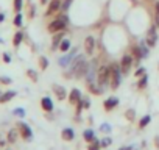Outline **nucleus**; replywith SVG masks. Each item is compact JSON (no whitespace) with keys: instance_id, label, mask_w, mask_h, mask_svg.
I'll use <instances>...</instances> for the list:
<instances>
[{"instance_id":"41","label":"nucleus","mask_w":159,"mask_h":150,"mask_svg":"<svg viewBox=\"0 0 159 150\" xmlns=\"http://www.w3.org/2000/svg\"><path fill=\"white\" fill-rule=\"evenodd\" d=\"M30 17H34V8L31 7V10H30Z\"/></svg>"},{"instance_id":"23","label":"nucleus","mask_w":159,"mask_h":150,"mask_svg":"<svg viewBox=\"0 0 159 150\" xmlns=\"http://www.w3.org/2000/svg\"><path fill=\"white\" fill-rule=\"evenodd\" d=\"M150 122H151V116H150V114L143 116V117L140 119V122H139V128H145V127H147Z\"/></svg>"},{"instance_id":"37","label":"nucleus","mask_w":159,"mask_h":150,"mask_svg":"<svg viewBox=\"0 0 159 150\" xmlns=\"http://www.w3.org/2000/svg\"><path fill=\"white\" fill-rule=\"evenodd\" d=\"M111 142H112V141H111V138H105V139L102 141V147H108Z\"/></svg>"},{"instance_id":"9","label":"nucleus","mask_w":159,"mask_h":150,"mask_svg":"<svg viewBox=\"0 0 159 150\" xmlns=\"http://www.w3.org/2000/svg\"><path fill=\"white\" fill-rule=\"evenodd\" d=\"M61 5H62L61 0H52L50 5H48V8H47V11H45V16H52V14L58 13V11L61 10Z\"/></svg>"},{"instance_id":"27","label":"nucleus","mask_w":159,"mask_h":150,"mask_svg":"<svg viewBox=\"0 0 159 150\" xmlns=\"http://www.w3.org/2000/svg\"><path fill=\"white\" fill-rule=\"evenodd\" d=\"M27 75H28L33 82H38V73H36L33 69H28V70H27Z\"/></svg>"},{"instance_id":"18","label":"nucleus","mask_w":159,"mask_h":150,"mask_svg":"<svg viewBox=\"0 0 159 150\" xmlns=\"http://www.w3.org/2000/svg\"><path fill=\"white\" fill-rule=\"evenodd\" d=\"M133 56H134V66H139V63L142 59V50H140V47H134L133 49Z\"/></svg>"},{"instance_id":"39","label":"nucleus","mask_w":159,"mask_h":150,"mask_svg":"<svg viewBox=\"0 0 159 150\" xmlns=\"http://www.w3.org/2000/svg\"><path fill=\"white\" fill-rule=\"evenodd\" d=\"M3 61H5V63H11V56H10L8 53H3Z\"/></svg>"},{"instance_id":"26","label":"nucleus","mask_w":159,"mask_h":150,"mask_svg":"<svg viewBox=\"0 0 159 150\" xmlns=\"http://www.w3.org/2000/svg\"><path fill=\"white\" fill-rule=\"evenodd\" d=\"M39 64H41V69L45 70V69L48 67V59H47L45 56H41V58H39Z\"/></svg>"},{"instance_id":"6","label":"nucleus","mask_w":159,"mask_h":150,"mask_svg":"<svg viewBox=\"0 0 159 150\" xmlns=\"http://www.w3.org/2000/svg\"><path fill=\"white\" fill-rule=\"evenodd\" d=\"M147 45L148 47H154L156 42H157V33H156V25H151L148 28V33H147Z\"/></svg>"},{"instance_id":"2","label":"nucleus","mask_w":159,"mask_h":150,"mask_svg":"<svg viewBox=\"0 0 159 150\" xmlns=\"http://www.w3.org/2000/svg\"><path fill=\"white\" fill-rule=\"evenodd\" d=\"M122 75H123V73H122L120 66L116 64V63H112V64L109 66V83H111L112 89H117V88H119L120 80H122Z\"/></svg>"},{"instance_id":"19","label":"nucleus","mask_w":159,"mask_h":150,"mask_svg":"<svg viewBox=\"0 0 159 150\" xmlns=\"http://www.w3.org/2000/svg\"><path fill=\"white\" fill-rule=\"evenodd\" d=\"M14 96H16L14 91H8V92L2 94V96H0V103H7V102H10L11 99H14Z\"/></svg>"},{"instance_id":"14","label":"nucleus","mask_w":159,"mask_h":150,"mask_svg":"<svg viewBox=\"0 0 159 150\" xmlns=\"http://www.w3.org/2000/svg\"><path fill=\"white\" fill-rule=\"evenodd\" d=\"M117 105H119V99H117V97H109V99H106L105 103H103V106H105L106 111H111V110L116 108Z\"/></svg>"},{"instance_id":"35","label":"nucleus","mask_w":159,"mask_h":150,"mask_svg":"<svg viewBox=\"0 0 159 150\" xmlns=\"http://www.w3.org/2000/svg\"><path fill=\"white\" fill-rule=\"evenodd\" d=\"M0 83H2V85H11V78H8V77H0Z\"/></svg>"},{"instance_id":"29","label":"nucleus","mask_w":159,"mask_h":150,"mask_svg":"<svg viewBox=\"0 0 159 150\" xmlns=\"http://www.w3.org/2000/svg\"><path fill=\"white\" fill-rule=\"evenodd\" d=\"M14 25H16V27H22V14H20V13L16 14V17H14Z\"/></svg>"},{"instance_id":"24","label":"nucleus","mask_w":159,"mask_h":150,"mask_svg":"<svg viewBox=\"0 0 159 150\" xmlns=\"http://www.w3.org/2000/svg\"><path fill=\"white\" fill-rule=\"evenodd\" d=\"M100 145H102V142L95 138L91 144H89V147H88V150H100Z\"/></svg>"},{"instance_id":"3","label":"nucleus","mask_w":159,"mask_h":150,"mask_svg":"<svg viewBox=\"0 0 159 150\" xmlns=\"http://www.w3.org/2000/svg\"><path fill=\"white\" fill-rule=\"evenodd\" d=\"M97 83L100 86H105L109 83V66H102L98 67V72H97Z\"/></svg>"},{"instance_id":"44","label":"nucleus","mask_w":159,"mask_h":150,"mask_svg":"<svg viewBox=\"0 0 159 150\" xmlns=\"http://www.w3.org/2000/svg\"><path fill=\"white\" fill-rule=\"evenodd\" d=\"M156 145H157V147H159V139H156Z\"/></svg>"},{"instance_id":"11","label":"nucleus","mask_w":159,"mask_h":150,"mask_svg":"<svg viewBox=\"0 0 159 150\" xmlns=\"http://www.w3.org/2000/svg\"><path fill=\"white\" fill-rule=\"evenodd\" d=\"M94 47H95V39H94V36H88V38L84 39L86 55H92V53H94Z\"/></svg>"},{"instance_id":"25","label":"nucleus","mask_w":159,"mask_h":150,"mask_svg":"<svg viewBox=\"0 0 159 150\" xmlns=\"http://www.w3.org/2000/svg\"><path fill=\"white\" fill-rule=\"evenodd\" d=\"M147 83H148V75H142V78H140L139 83H137V88H139V89H143V88L147 86Z\"/></svg>"},{"instance_id":"4","label":"nucleus","mask_w":159,"mask_h":150,"mask_svg":"<svg viewBox=\"0 0 159 150\" xmlns=\"http://www.w3.org/2000/svg\"><path fill=\"white\" fill-rule=\"evenodd\" d=\"M134 64V59L131 55H123L122 59H120V69H122V73L126 75L129 70H131V66Z\"/></svg>"},{"instance_id":"15","label":"nucleus","mask_w":159,"mask_h":150,"mask_svg":"<svg viewBox=\"0 0 159 150\" xmlns=\"http://www.w3.org/2000/svg\"><path fill=\"white\" fill-rule=\"evenodd\" d=\"M53 92L56 94V97H58V100H64V99L67 97V94H66V89H64L62 86H58V85H53Z\"/></svg>"},{"instance_id":"43","label":"nucleus","mask_w":159,"mask_h":150,"mask_svg":"<svg viewBox=\"0 0 159 150\" xmlns=\"http://www.w3.org/2000/svg\"><path fill=\"white\" fill-rule=\"evenodd\" d=\"M41 3H42V5H45V3H47V0H41Z\"/></svg>"},{"instance_id":"32","label":"nucleus","mask_w":159,"mask_h":150,"mask_svg":"<svg viewBox=\"0 0 159 150\" xmlns=\"http://www.w3.org/2000/svg\"><path fill=\"white\" fill-rule=\"evenodd\" d=\"M100 131H103V133H111V125H109V124H103V125L100 127Z\"/></svg>"},{"instance_id":"5","label":"nucleus","mask_w":159,"mask_h":150,"mask_svg":"<svg viewBox=\"0 0 159 150\" xmlns=\"http://www.w3.org/2000/svg\"><path fill=\"white\" fill-rule=\"evenodd\" d=\"M66 27H67V22H64L62 19H55L52 24H48V31L50 33H58V31H62V30H66Z\"/></svg>"},{"instance_id":"28","label":"nucleus","mask_w":159,"mask_h":150,"mask_svg":"<svg viewBox=\"0 0 159 150\" xmlns=\"http://www.w3.org/2000/svg\"><path fill=\"white\" fill-rule=\"evenodd\" d=\"M22 3H24V0H14V11H16V13H20Z\"/></svg>"},{"instance_id":"7","label":"nucleus","mask_w":159,"mask_h":150,"mask_svg":"<svg viewBox=\"0 0 159 150\" xmlns=\"http://www.w3.org/2000/svg\"><path fill=\"white\" fill-rule=\"evenodd\" d=\"M76 50H78V49H75V47H73V50H72L70 53H67L66 56H61V58H59L58 64H59L61 67H69V66H70V63H72V59L78 55V52H76Z\"/></svg>"},{"instance_id":"8","label":"nucleus","mask_w":159,"mask_h":150,"mask_svg":"<svg viewBox=\"0 0 159 150\" xmlns=\"http://www.w3.org/2000/svg\"><path fill=\"white\" fill-rule=\"evenodd\" d=\"M17 128H19L20 136H22L25 141H31V138H33V131H31V128H30L27 124L20 122V124H17Z\"/></svg>"},{"instance_id":"1","label":"nucleus","mask_w":159,"mask_h":150,"mask_svg":"<svg viewBox=\"0 0 159 150\" xmlns=\"http://www.w3.org/2000/svg\"><path fill=\"white\" fill-rule=\"evenodd\" d=\"M89 67H91V63H88V59H86L84 55H76V56L72 59L70 66H69L70 75H73L75 78L86 77V73H88Z\"/></svg>"},{"instance_id":"13","label":"nucleus","mask_w":159,"mask_h":150,"mask_svg":"<svg viewBox=\"0 0 159 150\" xmlns=\"http://www.w3.org/2000/svg\"><path fill=\"white\" fill-rule=\"evenodd\" d=\"M64 30L62 31H58V33H55V36H53V42H52V49L55 50V49H59V44H61V41L64 39Z\"/></svg>"},{"instance_id":"20","label":"nucleus","mask_w":159,"mask_h":150,"mask_svg":"<svg viewBox=\"0 0 159 150\" xmlns=\"http://www.w3.org/2000/svg\"><path fill=\"white\" fill-rule=\"evenodd\" d=\"M83 138H84V141L92 142V141L95 139V134H94V131H92L91 128H88V130H84V131H83Z\"/></svg>"},{"instance_id":"16","label":"nucleus","mask_w":159,"mask_h":150,"mask_svg":"<svg viewBox=\"0 0 159 150\" xmlns=\"http://www.w3.org/2000/svg\"><path fill=\"white\" fill-rule=\"evenodd\" d=\"M19 128H11L10 131H8V142H11V144H14L16 141H17V138H19Z\"/></svg>"},{"instance_id":"10","label":"nucleus","mask_w":159,"mask_h":150,"mask_svg":"<svg viewBox=\"0 0 159 150\" xmlns=\"http://www.w3.org/2000/svg\"><path fill=\"white\" fill-rule=\"evenodd\" d=\"M81 99H83V96H81V92H80L76 88H73V89L70 91V94H69V102H70L72 105H78Z\"/></svg>"},{"instance_id":"38","label":"nucleus","mask_w":159,"mask_h":150,"mask_svg":"<svg viewBox=\"0 0 159 150\" xmlns=\"http://www.w3.org/2000/svg\"><path fill=\"white\" fill-rule=\"evenodd\" d=\"M126 117H128L129 120H133V119H134V111H133V110H129V111L126 113Z\"/></svg>"},{"instance_id":"36","label":"nucleus","mask_w":159,"mask_h":150,"mask_svg":"<svg viewBox=\"0 0 159 150\" xmlns=\"http://www.w3.org/2000/svg\"><path fill=\"white\" fill-rule=\"evenodd\" d=\"M143 73H145V67H139V69L136 70V73H134V75H136V77H142Z\"/></svg>"},{"instance_id":"17","label":"nucleus","mask_w":159,"mask_h":150,"mask_svg":"<svg viewBox=\"0 0 159 150\" xmlns=\"http://www.w3.org/2000/svg\"><path fill=\"white\" fill-rule=\"evenodd\" d=\"M61 136H62L64 141H72V139L75 138V131H73L72 128H64L62 133H61Z\"/></svg>"},{"instance_id":"22","label":"nucleus","mask_w":159,"mask_h":150,"mask_svg":"<svg viewBox=\"0 0 159 150\" xmlns=\"http://www.w3.org/2000/svg\"><path fill=\"white\" fill-rule=\"evenodd\" d=\"M69 49H70V41H69V39H62L61 44H59V50H61L62 53H66Z\"/></svg>"},{"instance_id":"34","label":"nucleus","mask_w":159,"mask_h":150,"mask_svg":"<svg viewBox=\"0 0 159 150\" xmlns=\"http://www.w3.org/2000/svg\"><path fill=\"white\" fill-rule=\"evenodd\" d=\"M0 150H8V141L0 139Z\"/></svg>"},{"instance_id":"12","label":"nucleus","mask_w":159,"mask_h":150,"mask_svg":"<svg viewBox=\"0 0 159 150\" xmlns=\"http://www.w3.org/2000/svg\"><path fill=\"white\" fill-rule=\"evenodd\" d=\"M41 106H42L44 111L52 113V111H53V102H52V99H50V97H42V99H41Z\"/></svg>"},{"instance_id":"31","label":"nucleus","mask_w":159,"mask_h":150,"mask_svg":"<svg viewBox=\"0 0 159 150\" xmlns=\"http://www.w3.org/2000/svg\"><path fill=\"white\" fill-rule=\"evenodd\" d=\"M13 113H14L16 116H19V117H25V110H24V108H16Z\"/></svg>"},{"instance_id":"40","label":"nucleus","mask_w":159,"mask_h":150,"mask_svg":"<svg viewBox=\"0 0 159 150\" xmlns=\"http://www.w3.org/2000/svg\"><path fill=\"white\" fill-rule=\"evenodd\" d=\"M3 21H5V14H3V13H0V24H2Z\"/></svg>"},{"instance_id":"42","label":"nucleus","mask_w":159,"mask_h":150,"mask_svg":"<svg viewBox=\"0 0 159 150\" xmlns=\"http://www.w3.org/2000/svg\"><path fill=\"white\" fill-rule=\"evenodd\" d=\"M156 13H157V16H159V2H156Z\"/></svg>"},{"instance_id":"33","label":"nucleus","mask_w":159,"mask_h":150,"mask_svg":"<svg viewBox=\"0 0 159 150\" xmlns=\"http://www.w3.org/2000/svg\"><path fill=\"white\" fill-rule=\"evenodd\" d=\"M72 2H73V0H66V2H62V5H61V10H62V11H67Z\"/></svg>"},{"instance_id":"30","label":"nucleus","mask_w":159,"mask_h":150,"mask_svg":"<svg viewBox=\"0 0 159 150\" xmlns=\"http://www.w3.org/2000/svg\"><path fill=\"white\" fill-rule=\"evenodd\" d=\"M140 50H142V58H147V56L150 55V50H148V47H147L145 44L140 45Z\"/></svg>"},{"instance_id":"21","label":"nucleus","mask_w":159,"mask_h":150,"mask_svg":"<svg viewBox=\"0 0 159 150\" xmlns=\"http://www.w3.org/2000/svg\"><path fill=\"white\" fill-rule=\"evenodd\" d=\"M22 39H24V33L17 31V33L14 35V38H13V45H14V47H19L20 42H22Z\"/></svg>"}]
</instances>
